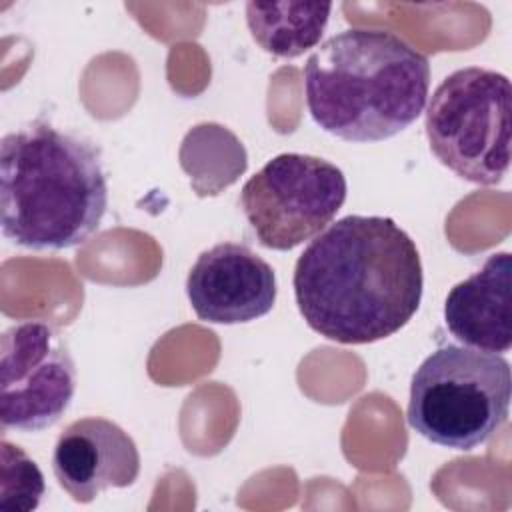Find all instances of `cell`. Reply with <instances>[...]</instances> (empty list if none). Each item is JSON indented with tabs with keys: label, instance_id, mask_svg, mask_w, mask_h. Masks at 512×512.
I'll return each instance as SVG.
<instances>
[{
	"label": "cell",
	"instance_id": "obj_12",
	"mask_svg": "<svg viewBox=\"0 0 512 512\" xmlns=\"http://www.w3.org/2000/svg\"><path fill=\"white\" fill-rule=\"evenodd\" d=\"M180 166L198 196H214L246 170L242 142L220 124H198L182 140Z\"/></svg>",
	"mask_w": 512,
	"mask_h": 512
},
{
	"label": "cell",
	"instance_id": "obj_13",
	"mask_svg": "<svg viewBox=\"0 0 512 512\" xmlns=\"http://www.w3.org/2000/svg\"><path fill=\"white\" fill-rule=\"evenodd\" d=\"M44 476L36 462L20 448L2 440L0 510H34L44 496Z\"/></svg>",
	"mask_w": 512,
	"mask_h": 512
},
{
	"label": "cell",
	"instance_id": "obj_4",
	"mask_svg": "<svg viewBox=\"0 0 512 512\" xmlns=\"http://www.w3.org/2000/svg\"><path fill=\"white\" fill-rule=\"evenodd\" d=\"M510 400L512 372L504 356L446 344L416 368L406 418L426 440L466 452L508 420Z\"/></svg>",
	"mask_w": 512,
	"mask_h": 512
},
{
	"label": "cell",
	"instance_id": "obj_11",
	"mask_svg": "<svg viewBox=\"0 0 512 512\" xmlns=\"http://www.w3.org/2000/svg\"><path fill=\"white\" fill-rule=\"evenodd\" d=\"M330 2H248L246 24L256 44L278 58L314 48L328 24Z\"/></svg>",
	"mask_w": 512,
	"mask_h": 512
},
{
	"label": "cell",
	"instance_id": "obj_2",
	"mask_svg": "<svg viewBox=\"0 0 512 512\" xmlns=\"http://www.w3.org/2000/svg\"><path fill=\"white\" fill-rule=\"evenodd\" d=\"M108 208L102 154L84 136L46 122L0 144V224L12 244L66 250L86 242Z\"/></svg>",
	"mask_w": 512,
	"mask_h": 512
},
{
	"label": "cell",
	"instance_id": "obj_9",
	"mask_svg": "<svg viewBox=\"0 0 512 512\" xmlns=\"http://www.w3.org/2000/svg\"><path fill=\"white\" fill-rule=\"evenodd\" d=\"M58 484L74 502L88 504L106 488H128L140 474V454L116 422L88 416L70 422L52 454Z\"/></svg>",
	"mask_w": 512,
	"mask_h": 512
},
{
	"label": "cell",
	"instance_id": "obj_6",
	"mask_svg": "<svg viewBox=\"0 0 512 512\" xmlns=\"http://www.w3.org/2000/svg\"><path fill=\"white\" fill-rule=\"evenodd\" d=\"M344 172L318 156L286 152L268 160L240 192L242 212L258 242L292 250L318 236L346 200Z\"/></svg>",
	"mask_w": 512,
	"mask_h": 512
},
{
	"label": "cell",
	"instance_id": "obj_1",
	"mask_svg": "<svg viewBox=\"0 0 512 512\" xmlns=\"http://www.w3.org/2000/svg\"><path fill=\"white\" fill-rule=\"evenodd\" d=\"M292 284L314 332L338 344H370L418 312L424 276L414 240L392 218L350 214L304 248Z\"/></svg>",
	"mask_w": 512,
	"mask_h": 512
},
{
	"label": "cell",
	"instance_id": "obj_3",
	"mask_svg": "<svg viewBox=\"0 0 512 512\" xmlns=\"http://www.w3.org/2000/svg\"><path fill=\"white\" fill-rule=\"evenodd\" d=\"M430 64L394 32L350 28L328 38L304 64L312 120L348 142H380L422 114Z\"/></svg>",
	"mask_w": 512,
	"mask_h": 512
},
{
	"label": "cell",
	"instance_id": "obj_5",
	"mask_svg": "<svg viewBox=\"0 0 512 512\" xmlns=\"http://www.w3.org/2000/svg\"><path fill=\"white\" fill-rule=\"evenodd\" d=\"M512 88L508 76L468 66L446 76L426 108L432 154L460 178L492 186L510 168Z\"/></svg>",
	"mask_w": 512,
	"mask_h": 512
},
{
	"label": "cell",
	"instance_id": "obj_10",
	"mask_svg": "<svg viewBox=\"0 0 512 512\" xmlns=\"http://www.w3.org/2000/svg\"><path fill=\"white\" fill-rule=\"evenodd\" d=\"M512 256L496 252L480 270L458 282L446 296L444 322L450 334L486 352L512 346Z\"/></svg>",
	"mask_w": 512,
	"mask_h": 512
},
{
	"label": "cell",
	"instance_id": "obj_8",
	"mask_svg": "<svg viewBox=\"0 0 512 512\" xmlns=\"http://www.w3.org/2000/svg\"><path fill=\"white\" fill-rule=\"evenodd\" d=\"M276 292L272 266L246 244L236 242H220L204 250L186 278L192 310L212 324H244L266 316Z\"/></svg>",
	"mask_w": 512,
	"mask_h": 512
},
{
	"label": "cell",
	"instance_id": "obj_7",
	"mask_svg": "<svg viewBox=\"0 0 512 512\" xmlns=\"http://www.w3.org/2000/svg\"><path fill=\"white\" fill-rule=\"evenodd\" d=\"M76 392V366L62 336L42 320L10 326L0 340V422L16 432L54 426Z\"/></svg>",
	"mask_w": 512,
	"mask_h": 512
}]
</instances>
